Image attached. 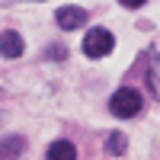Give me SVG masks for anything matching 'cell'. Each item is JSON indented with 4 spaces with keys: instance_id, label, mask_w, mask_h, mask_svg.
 <instances>
[{
    "instance_id": "obj_6",
    "label": "cell",
    "mask_w": 160,
    "mask_h": 160,
    "mask_svg": "<svg viewBox=\"0 0 160 160\" xmlns=\"http://www.w3.org/2000/svg\"><path fill=\"white\" fill-rule=\"evenodd\" d=\"M19 151H22V138H7L3 141V148H0V160H16L19 157Z\"/></svg>"
},
{
    "instance_id": "obj_5",
    "label": "cell",
    "mask_w": 160,
    "mask_h": 160,
    "mask_svg": "<svg viewBox=\"0 0 160 160\" xmlns=\"http://www.w3.org/2000/svg\"><path fill=\"white\" fill-rule=\"evenodd\" d=\"M45 160H77V148L71 141H55L48 148V157Z\"/></svg>"
},
{
    "instance_id": "obj_3",
    "label": "cell",
    "mask_w": 160,
    "mask_h": 160,
    "mask_svg": "<svg viewBox=\"0 0 160 160\" xmlns=\"http://www.w3.org/2000/svg\"><path fill=\"white\" fill-rule=\"evenodd\" d=\"M87 22V13L83 10H80V7H61L58 10V26H61V29H80V26H83Z\"/></svg>"
},
{
    "instance_id": "obj_7",
    "label": "cell",
    "mask_w": 160,
    "mask_h": 160,
    "mask_svg": "<svg viewBox=\"0 0 160 160\" xmlns=\"http://www.w3.org/2000/svg\"><path fill=\"white\" fill-rule=\"evenodd\" d=\"M106 151H109V154H122V151H125V138L118 135V131H115V135H109V141H106Z\"/></svg>"
},
{
    "instance_id": "obj_2",
    "label": "cell",
    "mask_w": 160,
    "mask_h": 160,
    "mask_svg": "<svg viewBox=\"0 0 160 160\" xmlns=\"http://www.w3.org/2000/svg\"><path fill=\"white\" fill-rule=\"evenodd\" d=\"M112 45H115V38L109 29H90L83 38V55L87 58H106L112 51Z\"/></svg>"
},
{
    "instance_id": "obj_4",
    "label": "cell",
    "mask_w": 160,
    "mask_h": 160,
    "mask_svg": "<svg viewBox=\"0 0 160 160\" xmlns=\"http://www.w3.org/2000/svg\"><path fill=\"white\" fill-rule=\"evenodd\" d=\"M0 55H3V58H19L22 55L19 32H3V35H0Z\"/></svg>"
},
{
    "instance_id": "obj_1",
    "label": "cell",
    "mask_w": 160,
    "mask_h": 160,
    "mask_svg": "<svg viewBox=\"0 0 160 160\" xmlns=\"http://www.w3.org/2000/svg\"><path fill=\"white\" fill-rule=\"evenodd\" d=\"M141 106H144V96L138 90H131V87H122V90H115L112 93V99H109V112L115 118H135L141 112Z\"/></svg>"
}]
</instances>
